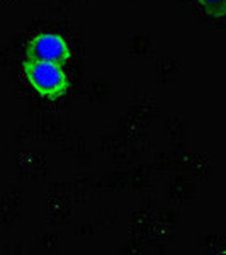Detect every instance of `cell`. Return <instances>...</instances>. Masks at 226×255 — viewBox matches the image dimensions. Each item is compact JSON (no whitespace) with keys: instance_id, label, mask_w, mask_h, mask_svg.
<instances>
[{"instance_id":"cell-1","label":"cell","mask_w":226,"mask_h":255,"mask_svg":"<svg viewBox=\"0 0 226 255\" xmlns=\"http://www.w3.org/2000/svg\"><path fill=\"white\" fill-rule=\"evenodd\" d=\"M24 79L38 96L48 101H58L70 90V79L63 65L26 58L22 63Z\"/></svg>"},{"instance_id":"cell-2","label":"cell","mask_w":226,"mask_h":255,"mask_svg":"<svg viewBox=\"0 0 226 255\" xmlns=\"http://www.w3.org/2000/svg\"><path fill=\"white\" fill-rule=\"evenodd\" d=\"M26 58L65 65L72 60V48L68 41L58 32L41 31L31 36L27 41Z\"/></svg>"},{"instance_id":"cell-3","label":"cell","mask_w":226,"mask_h":255,"mask_svg":"<svg viewBox=\"0 0 226 255\" xmlns=\"http://www.w3.org/2000/svg\"><path fill=\"white\" fill-rule=\"evenodd\" d=\"M208 15L221 19L226 15V0H196Z\"/></svg>"},{"instance_id":"cell-4","label":"cell","mask_w":226,"mask_h":255,"mask_svg":"<svg viewBox=\"0 0 226 255\" xmlns=\"http://www.w3.org/2000/svg\"><path fill=\"white\" fill-rule=\"evenodd\" d=\"M223 254H225V255H226V249H225V250H223Z\"/></svg>"}]
</instances>
